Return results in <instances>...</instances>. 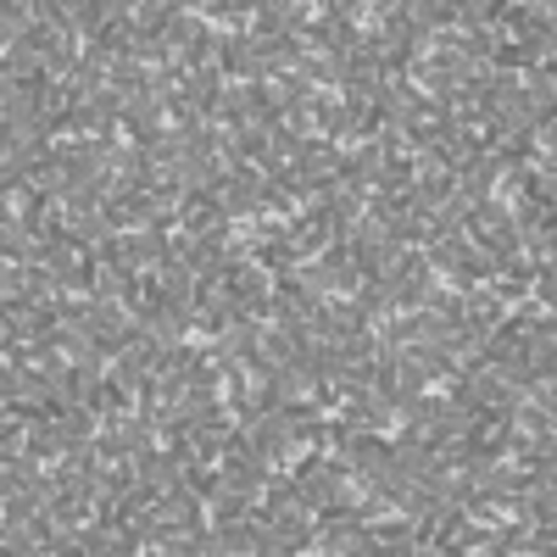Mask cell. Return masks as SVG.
Segmentation results:
<instances>
[{"label":"cell","mask_w":557,"mask_h":557,"mask_svg":"<svg viewBox=\"0 0 557 557\" xmlns=\"http://www.w3.org/2000/svg\"><path fill=\"white\" fill-rule=\"evenodd\" d=\"M178 218H184V228H196V235L223 228V207L212 201V190H184L178 196Z\"/></svg>","instance_id":"cell-6"},{"label":"cell","mask_w":557,"mask_h":557,"mask_svg":"<svg viewBox=\"0 0 557 557\" xmlns=\"http://www.w3.org/2000/svg\"><path fill=\"white\" fill-rule=\"evenodd\" d=\"M557 552V524H524L502 541V557H546Z\"/></svg>","instance_id":"cell-7"},{"label":"cell","mask_w":557,"mask_h":557,"mask_svg":"<svg viewBox=\"0 0 557 557\" xmlns=\"http://www.w3.org/2000/svg\"><path fill=\"white\" fill-rule=\"evenodd\" d=\"M396 128L412 139L418 151H435L441 139L451 134V117H446V107H396Z\"/></svg>","instance_id":"cell-3"},{"label":"cell","mask_w":557,"mask_h":557,"mask_svg":"<svg viewBox=\"0 0 557 557\" xmlns=\"http://www.w3.org/2000/svg\"><path fill=\"white\" fill-rule=\"evenodd\" d=\"M57 323H62V318H45L39 307H0V346H17V351L45 346Z\"/></svg>","instance_id":"cell-1"},{"label":"cell","mask_w":557,"mask_h":557,"mask_svg":"<svg viewBox=\"0 0 557 557\" xmlns=\"http://www.w3.org/2000/svg\"><path fill=\"white\" fill-rule=\"evenodd\" d=\"M0 223L39 228V223H45V196H39V190H28L23 178H0Z\"/></svg>","instance_id":"cell-4"},{"label":"cell","mask_w":557,"mask_h":557,"mask_svg":"<svg viewBox=\"0 0 557 557\" xmlns=\"http://www.w3.org/2000/svg\"><path fill=\"white\" fill-rule=\"evenodd\" d=\"M507 446V412H474L469 424H462V451H469L474 462L496 457Z\"/></svg>","instance_id":"cell-5"},{"label":"cell","mask_w":557,"mask_h":557,"mask_svg":"<svg viewBox=\"0 0 557 557\" xmlns=\"http://www.w3.org/2000/svg\"><path fill=\"white\" fill-rule=\"evenodd\" d=\"M45 268H57V278H67V285H89V278L101 273V240L67 235V240H57V257Z\"/></svg>","instance_id":"cell-2"}]
</instances>
